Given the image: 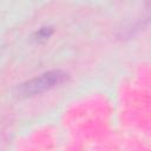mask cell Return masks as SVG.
<instances>
[{
    "label": "cell",
    "mask_w": 151,
    "mask_h": 151,
    "mask_svg": "<svg viewBox=\"0 0 151 151\" xmlns=\"http://www.w3.org/2000/svg\"><path fill=\"white\" fill-rule=\"evenodd\" d=\"M52 32H53L52 27H41L39 31L35 32L34 39L38 40V41H40V40H46V39L52 34Z\"/></svg>",
    "instance_id": "7a4b0ae2"
},
{
    "label": "cell",
    "mask_w": 151,
    "mask_h": 151,
    "mask_svg": "<svg viewBox=\"0 0 151 151\" xmlns=\"http://www.w3.org/2000/svg\"><path fill=\"white\" fill-rule=\"evenodd\" d=\"M68 78V74L61 70H53L45 72L31 80L22 83L19 86V93L21 96H35L45 91L54 88L60 84L65 83Z\"/></svg>",
    "instance_id": "6da1fadb"
}]
</instances>
